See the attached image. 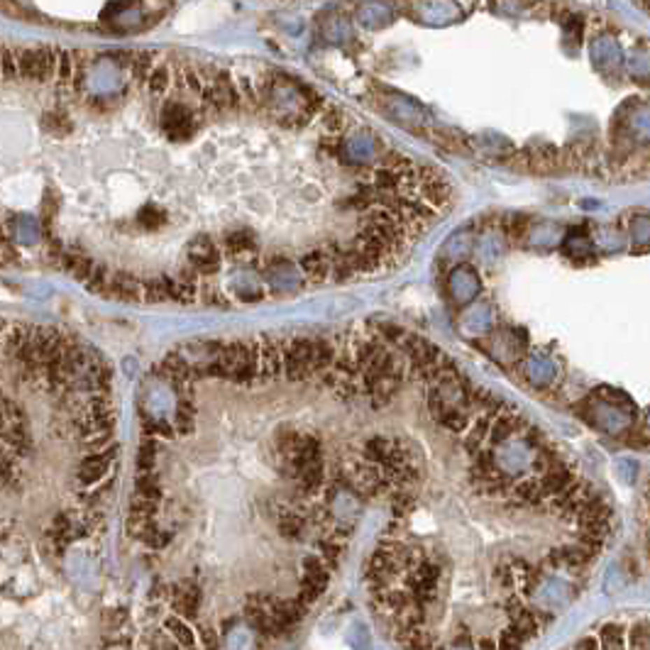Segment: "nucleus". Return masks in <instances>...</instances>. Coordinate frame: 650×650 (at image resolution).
<instances>
[{"instance_id":"obj_6","label":"nucleus","mask_w":650,"mask_h":650,"mask_svg":"<svg viewBox=\"0 0 650 650\" xmlns=\"http://www.w3.org/2000/svg\"><path fill=\"white\" fill-rule=\"evenodd\" d=\"M433 418L438 421L443 428H448L450 433H465V430L469 428V416L453 404H445L443 409H438L433 414Z\"/></svg>"},{"instance_id":"obj_10","label":"nucleus","mask_w":650,"mask_h":650,"mask_svg":"<svg viewBox=\"0 0 650 650\" xmlns=\"http://www.w3.org/2000/svg\"><path fill=\"white\" fill-rule=\"evenodd\" d=\"M318 548H320L318 558L323 560V565H327V567H335V565L340 563L342 553H345V545L337 540V535H332V538H323L318 543Z\"/></svg>"},{"instance_id":"obj_1","label":"nucleus","mask_w":650,"mask_h":650,"mask_svg":"<svg viewBox=\"0 0 650 650\" xmlns=\"http://www.w3.org/2000/svg\"><path fill=\"white\" fill-rule=\"evenodd\" d=\"M115 425L113 369L96 347L0 313V543L106 509Z\"/></svg>"},{"instance_id":"obj_16","label":"nucleus","mask_w":650,"mask_h":650,"mask_svg":"<svg viewBox=\"0 0 650 650\" xmlns=\"http://www.w3.org/2000/svg\"><path fill=\"white\" fill-rule=\"evenodd\" d=\"M648 628L646 623H641V626H636L631 631V648L633 650H648Z\"/></svg>"},{"instance_id":"obj_15","label":"nucleus","mask_w":650,"mask_h":650,"mask_svg":"<svg viewBox=\"0 0 650 650\" xmlns=\"http://www.w3.org/2000/svg\"><path fill=\"white\" fill-rule=\"evenodd\" d=\"M521 646H523V641H521L518 633L509 626L504 633H501L499 643H496V650H521Z\"/></svg>"},{"instance_id":"obj_13","label":"nucleus","mask_w":650,"mask_h":650,"mask_svg":"<svg viewBox=\"0 0 650 650\" xmlns=\"http://www.w3.org/2000/svg\"><path fill=\"white\" fill-rule=\"evenodd\" d=\"M602 643L609 650H621V646H623V628L621 626H604L602 628Z\"/></svg>"},{"instance_id":"obj_3","label":"nucleus","mask_w":650,"mask_h":650,"mask_svg":"<svg viewBox=\"0 0 650 650\" xmlns=\"http://www.w3.org/2000/svg\"><path fill=\"white\" fill-rule=\"evenodd\" d=\"M284 376L289 381H306L313 376V369H311V337H286Z\"/></svg>"},{"instance_id":"obj_5","label":"nucleus","mask_w":650,"mask_h":650,"mask_svg":"<svg viewBox=\"0 0 650 650\" xmlns=\"http://www.w3.org/2000/svg\"><path fill=\"white\" fill-rule=\"evenodd\" d=\"M301 269H304L306 276H309L311 281H316V284L325 281L327 276H330V260H327L323 247H320V250L306 252V255L301 257Z\"/></svg>"},{"instance_id":"obj_8","label":"nucleus","mask_w":650,"mask_h":650,"mask_svg":"<svg viewBox=\"0 0 650 650\" xmlns=\"http://www.w3.org/2000/svg\"><path fill=\"white\" fill-rule=\"evenodd\" d=\"M511 494H514V499L518 501V504H528V506H535V504H540V501H545L543 494H540L538 477H528V479L516 482L514 487H511Z\"/></svg>"},{"instance_id":"obj_2","label":"nucleus","mask_w":650,"mask_h":650,"mask_svg":"<svg viewBox=\"0 0 650 650\" xmlns=\"http://www.w3.org/2000/svg\"><path fill=\"white\" fill-rule=\"evenodd\" d=\"M257 357V379H276L284 374V345L286 337L260 335L252 337Z\"/></svg>"},{"instance_id":"obj_11","label":"nucleus","mask_w":650,"mask_h":650,"mask_svg":"<svg viewBox=\"0 0 650 650\" xmlns=\"http://www.w3.org/2000/svg\"><path fill=\"white\" fill-rule=\"evenodd\" d=\"M279 528L286 538H299L304 533V518H301L296 511H284L279 518Z\"/></svg>"},{"instance_id":"obj_9","label":"nucleus","mask_w":650,"mask_h":650,"mask_svg":"<svg viewBox=\"0 0 650 650\" xmlns=\"http://www.w3.org/2000/svg\"><path fill=\"white\" fill-rule=\"evenodd\" d=\"M255 247H257V240L250 230H237V232H230V235L225 237V250L230 252V255L252 252Z\"/></svg>"},{"instance_id":"obj_17","label":"nucleus","mask_w":650,"mask_h":650,"mask_svg":"<svg viewBox=\"0 0 650 650\" xmlns=\"http://www.w3.org/2000/svg\"><path fill=\"white\" fill-rule=\"evenodd\" d=\"M574 650H599V641L594 636H587V638H582V641L577 643V648Z\"/></svg>"},{"instance_id":"obj_14","label":"nucleus","mask_w":650,"mask_h":650,"mask_svg":"<svg viewBox=\"0 0 650 650\" xmlns=\"http://www.w3.org/2000/svg\"><path fill=\"white\" fill-rule=\"evenodd\" d=\"M391 509H394V516H399V518L406 514H411V509H414V496L406 494V491H399V494H394Z\"/></svg>"},{"instance_id":"obj_4","label":"nucleus","mask_w":650,"mask_h":650,"mask_svg":"<svg viewBox=\"0 0 650 650\" xmlns=\"http://www.w3.org/2000/svg\"><path fill=\"white\" fill-rule=\"evenodd\" d=\"M337 347L332 345L330 340L325 337H311V369H313V376H320L323 372H327L335 362Z\"/></svg>"},{"instance_id":"obj_7","label":"nucleus","mask_w":650,"mask_h":650,"mask_svg":"<svg viewBox=\"0 0 650 650\" xmlns=\"http://www.w3.org/2000/svg\"><path fill=\"white\" fill-rule=\"evenodd\" d=\"M391 450H394V440H389V438H372V440H367L365 448H362V460H365L367 465L381 467V465H384V460L389 458Z\"/></svg>"},{"instance_id":"obj_12","label":"nucleus","mask_w":650,"mask_h":650,"mask_svg":"<svg viewBox=\"0 0 650 650\" xmlns=\"http://www.w3.org/2000/svg\"><path fill=\"white\" fill-rule=\"evenodd\" d=\"M320 120H323V127L330 132V135H340L342 125H345V113H342L340 108L330 106L323 115H320Z\"/></svg>"}]
</instances>
